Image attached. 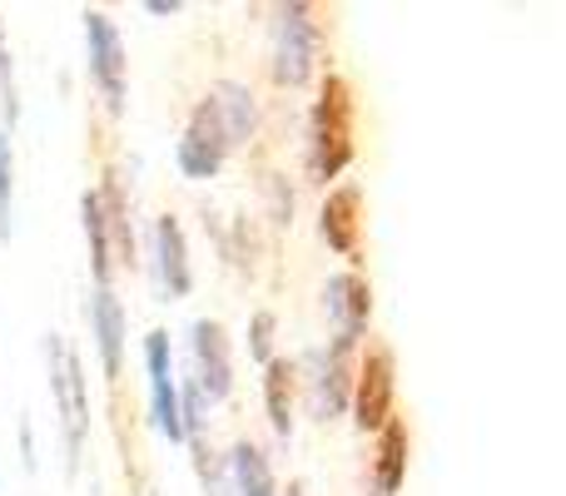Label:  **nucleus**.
<instances>
[{"mask_svg": "<svg viewBox=\"0 0 566 496\" xmlns=\"http://www.w3.org/2000/svg\"><path fill=\"white\" fill-rule=\"evenodd\" d=\"M353 159V105H348V85L338 75L323 80L318 99L308 109V175L318 184L338 179Z\"/></svg>", "mask_w": 566, "mask_h": 496, "instance_id": "1", "label": "nucleus"}, {"mask_svg": "<svg viewBox=\"0 0 566 496\" xmlns=\"http://www.w3.org/2000/svg\"><path fill=\"white\" fill-rule=\"evenodd\" d=\"M293 378H298L303 408L313 422H333L348 412L353 398V348L348 342H328V348H308L293 362Z\"/></svg>", "mask_w": 566, "mask_h": 496, "instance_id": "2", "label": "nucleus"}, {"mask_svg": "<svg viewBox=\"0 0 566 496\" xmlns=\"http://www.w3.org/2000/svg\"><path fill=\"white\" fill-rule=\"evenodd\" d=\"M45 362H50V398L60 412V432H65V467H80V452H85V432H90V382L80 358L65 348L60 333L45 338Z\"/></svg>", "mask_w": 566, "mask_h": 496, "instance_id": "3", "label": "nucleus"}, {"mask_svg": "<svg viewBox=\"0 0 566 496\" xmlns=\"http://www.w3.org/2000/svg\"><path fill=\"white\" fill-rule=\"evenodd\" d=\"M323 55V30L313 20V6H279L274 10V45H269V65L283 89H303L318 75Z\"/></svg>", "mask_w": 566, "mask_h": 496, "instance_id": "4", "label": "nucleus"}, {"mask_svg": "<svg viewBox=\"0 0 566 496\" xmlns=\"http://www.w3.org/2000/svg\"><path fill=\"white\" fill-rule=\"evenodd\" d=\"M85 70L95 95L105 99L109 115H125L129 99V60H125V40H119V25L105 15V10H85Z\"/></svg>", "mask_w": 566, "mask_h": 496, "instance_id": "5", "label": "nucleus"}, {"mask_svg": "<svg viewBox=\"0 0 566 496\" xmlns=\"http://www.w3.org/2000/svg\"><path fill=\"white\" fill-rule=\"evenodd\" d=\"M185 382L199 392L205 408H219L234 392V342H229L219 318L189 323V378Z\"/></svg>", "mask_w": 566, "mask_h": 496, "instance_id": "6", "label": "nucleus"}, {"mask_svg": "<svg viewBox=\"0 0 566 496\" xmlns=\"http://www.w3.org/2000/svg\"><path fill=\"white\" fill-rule=\"evenodd\" d=\"M145 378H149V422H155V432L169 447H179L185 442V418H179V372L165 328L145 333Z\"/></svg>", "mask_w": 566, "mask_h": 496, "instance_id": "7", "label": "nucleus"}, {"mask_svg": "<svg viewBox=\"0 0 566 496\" xmlns=\"http://www.w3.org/2000/svg\"><path fill=\"white\" fill-rule=\"evenodd\" d=\"M234 155V145H229V135L219 129V119L209 115V105L199 99L195 109H189L185 119V135H179L175 145V165L185 179H195V184H205V179H214L219 169H224V159Z\"/></svg>", "mask_w": 566, "mask_h": 496, "instance_id": "8", "label": "nucleus"}, {"mask_svg": "<svg viewBox=\"0 0 566 496\" xmlns=\"http://www.w3.org/2000/svg\"><path fill=\"white\" fill-rule=\"evenodd\" d=\"M392 392H398V378H392V352L388 348H368L363 362L353 368V398L348 408L358 412L363 432H378L392 422Z\"/></svg>", "mask_w": 566, "mask_h": 496, "instance_id": "9", "label": "nucleus"}, {"mask_svg": "<svg viewBox=\"0 0 566 496\" xmlns=\"http://www.w3.org/2000/svg\"><path fill=\"white\" fill-rule=\"evenodd\" d=\"M149 273H155L159 293L169 303L175 298H189L195 288V263H189V239H185V224L175 214H159L149 224Z\"/></svg>", "mask_w": 566, "mask_h": 496, "instance_id": "10", "label": "nucleus"}, {"mask_svg": "<svg viewBox=\"0 0 566 496\" xmlns=\"http://www.w3.org/2000/svg\"><path fill=\"white\" fill-rule=\"evenodd\" d=\"M323 313L333 323V342H348L358 348V338L368 333V318H373V288L358 268H343L323 283Z\"/></svg>", "mask_w": 566, "mask_h": 496, "instance_id": "11", "label": "nucleus"}, {"mask_svg": "<svg viewBox=\"0 0 566 496\" xmlns=\"http://www.w3.org/2000/svg\"><path fill=\"white\" fill-rule=\"evenodd\" d=\"M85 318H90V338H95V352H99V372L115 382L119 368H125V342H129L125 303L115 298V288H95Z\"/></svg>", "mask_w": 566, "mask_h": 496, "instance_id": "12", "label": "nucleus"}, {"mask_svg": "<svg viewBox=\"0 0 566 496\" xmlns=\"http://www.w3.org/2000/svg\"><path fill=\"white\" fill-rule=\"evenodd\" d=\"M205 105H209V115L219 119V129L229 135V145H249V139L259 135V99H254V89L244 85V80H214L209 85V95H205Z\"/></svg>", "mask_w": 566, "mask_h": 496, "instance_id": "13", "label": "nucleus"}, {"mask_svg": "<svg viewBox=\"0 0 566 496\" xmlns=\"http://www.w3.org/2000/svg\"><path fill=\"white\" fill-rule=\"evenodd\" d=\"M219 487L229 496H279V477H274L269 452L259 447V442L239 437L234 447H229L224 467H219Z\"/></svg>", "mask_w": 566, "mask_h": 496, "instance_id": "14", "label": "nucleus"}, {"mask_svg": "<svg viewBox=\"0 0 566 496\" xmlns=\"http://www.w3.org/2000/svg\"><path fill=\"white\" fill-rule=\"evenodd\" d=\"M80 214H85V244H90V273H95V288H109V278H115V234H109L99 189H85Z\"/></svg>", "mask_w": 566, "mask_h": 496, "instance_id": "15", "label": "nucleus"}, {"mask_svg": "<svg viewBox=\"0 0 566 496\" xmlns=\"http://www.w3.org/2000/svg\"><path fill=\"white\" fill-rule=\"evenodd\" d=\"M293 402H298V378H293V362L274 358L264 368V412H269V428H274L279 442L293 437Z\"/></svg>", "mask_w": 566, "mask_h": 496, "instance_id": "16", "label": "nucleus"}, {"mask_svg": "<svg viewBox=\"0 0 566 496\" xmlns=\"http://www.w3.org/2000/svg\"><path fill=\"white\" fill-rule=\"evenodd\" d=\"M408 482V428L398 418L388 428H378V462H373V492L378 496H398V487Z\"/></svg>", "mask_w": 566, "mask_h": 496, "instance_id": "17", "label": "nucleus"}, {"mask_svg": "<svg viewBox=\"0 0 566 496\" xmlns=\"http://www.w3.org/2000/svg\"><path fill=\"white\" fill-rule=\"evenodd\" d=\"M323 239H328L333 253H343V258H353L358 253V189H333L328 199H323Z\"/></svg>", "mask_w": 566, "mask_h": 496, "instance_id": "18", "label": "nucleus"}, {"mask_svg": "<svg viewBox=\"0 0 566 496\" xmlns=\"http://www.w3.org/2000/svg\"><path fill=\"white\" fill-rule=\"evenodd\" d=\"M15 229V149H10V129H0V244Z\"/></svg>", "mask_w": 566, "mask_h": 496, "instance_id": "19", "label": "nucleus"}, {"mask_svg": "<svg viewBox=\"0 0 566 496\" xmlns=\"http://www.w3.org/2000/svg\"><path fill=\"white\" fill-rule=\"evenodd\" d=\"M274 333H279V318L269 308H259L254 318H249V358H254L259 368L274 362Z\"/></svg>", "mask_w": 566, "mask_h": 496, "instance_id": "20", "label": "nucleus"}, {"mask_svg": "<svg viewBox=\"0 0 566 496\" xmlns=\"http://www.w3.org/2000/svg\"><path fill=\"white\" fill-rule=\"evenodd\" d=\"M0 115H6V125L15 129L20 99H15V65H10V50H6V25H0ZM6 125H0V129H6Z\"/></svg>", "mask_w": 566, "mask_h": 496, "instance_id": "21", "label": "nucleus"}, {"mask_svg": "<svg viewBox=\"0 0 566 496\" xmlns=\"http://www.w3.org/2000/svg\"><path fill=\"white\" fill-rule=\"evenodd\" d=\"M149 15H175V10H179V0H149Z\"/></svg>", "mask_w": 566, "mask_h": 496, "instance_id": "22", "label": "nucleus"}, {"mask_svg": "<svg viewBox=\"0 0 566 496\" xmlns=\"http://www.w3.org/2000/svg\"><path fill=\"white\" fill-rule=\"evenodd\" d=\"M279 496H303V487H298V482H293V487H289V492H279Z\"/></svg>", "mask_w": 566, "mask_h": 496, "instance_id": "23", "label": "nucleus"}]
</instances>
